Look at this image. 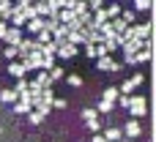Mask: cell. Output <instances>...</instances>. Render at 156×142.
Returning a JSON list of instances; mask_svg holds the SVG:
<instances>
[{"label": "cell", "instance_id": "cell-9", "mask_svg": "<svg viewBox=\"0 0 156 142\" xmlns=\"http://www.w3.org/2000/svg\"><path fill=\"white\" fill-rule=\"evenodd\" d=\"M3 41H8V47H19V41H22V30L8 27V33H5V38H3Z\"/></svg>", "mask_w": 156, "mask_h": 142}, {"label": "cell", "instance_id": "cell-40", "mask_svg": "<svg viewBox=\"0 0 156 142\" xmlns=\"http://www.w3.org/2000/svg\"><path fill=\"white\" fill-rule=\"evenodd\" d=\"M118 142H129V140H118Z\"/></svg>", "mask_w": 156, "mask_h": 142}, {"label": "cell", "instance_id": "cell-10", "mask_svg": "<svg viewBox=\"0 0 156 142\" xmlns=\"http://www.w3.org/2000/svg\"><path fill=\"white\" fill-rule=\"evenodd\" d=\"M58 57H63V60L77 57V47H71V44H60V47H58Z\"/></svg>", "mask_w": 156, "mask_h": 142}, {"label": "cell", "instance_id": "cell-8", "mask_svg": "<svg viewBox=\"0 0 156 142\" xmlns=\"http://www.w3.org/2000/svg\"><path fill=\"white\" fill-rule=\"evenodd\" d=\"M22 25H27V16H25V14L14 5V11H11V27H16V30H19Z\"/></svg>", "mask_w": 156, "mask_h": 142}, {"label": "cell", "instance_id": "cell-14", "mask_svg": "<svg viewBox=\"0 0 156 142\" xmlns=\"http://www.w3.org/2000/svg\"><path fill=\"white\" fill-rule=\"evenodd\" d=\"M90 22H93L96 27H101L104 22H110V16H107V8H99V11H96V16H93Z\"/></svg>", "mask_w": 156, "mask_h": 142}, {"label": "cell", "instance_id": "cell-30", "mask_svg": "<svg viewBox=\"0 0 156 142\" xmlns=\"http://www.w3.org/2000/svg\"><path fill=\"white\" fill-rule=\"evenodd\" d=\"M66 82H69L71 88H80V85H82V77H77V74H71V77H69Z\"/></svg>", "mask_w": 156, "mask_h": 142}, {"label": "cell", "instance_id": "cell-1", "mask_svg": "<svg viewBox=\"0 0 156 142\" xmlns=\"http://www.w3.org/2000/svg\"><path fill=\"white\" fill-rule=\"evenodd\" d=\"M129 112H132L134 120L145 118V112H148V101H145L143 96H132V107H129Z\"/></svg>", "mask_w": 156, "mask_h": 142}, {"label": "cell", "instance_id": "cell-27", "mask_svg": "<svg viewBox=\"0 0 156 142\" xmlns=\"http://www.w3.org/2000/svg\"><path fill=\"white\" fill-rule=\"evenodd\" d=\"M55 68V57H44L41 60V71H52Z\"/></svg>", "mask_w": 156, "mask_h": 142}, {"label": "cell", "instance_id": "cell-34", "mask_svg": "<svg viewBox=\"0 0 156 142\" xmlns=\"http://www.w3.org/2000/svg\"><path fill=\"white\" fill-rule=\"evenodd\" d=\"M14 90H16V96H19V93H25V90H27V79H19Z\"/></svg>", "mask_w": 156, "mask_h": 142}, {"label": "cell", "instance_id": "cell-22", "mask_svg": "<svg viewBox=\"0 0 156 142\" xmlns=\"http://www.w3.org/2000/svg\"><path fill=\"white\" fill-rule=\"evenodd\" d=\"M14 112H16V115H27V112H30V104H25V101H16V104H14Z\"/></svg>", "mask_w": 156, "mask_h": 142}, {"label": "cell", "instance_id": "cell-16", "mask_svg": "<svg viewBox=\"0 0 156 142\" xmlns=\"http://www.w3.org/2000/svg\"><path fill=\"white\" fill-rule=\"evenodd\" d=\"M0 101H5V104H16L19 96H16V90H0Z\"/></svg>", "mask_w": 156, "mask_h": 142}, {"label": "cell", "instance_id": "cell-38", "mask_svg": "<svg viewBox=\"0 0 156 142\" xmlns=\"http://www.w3.org/2000/svg\"><path fill=\"white\" fill-rule=\"evenodd\" d=\"M5 33H8V25H5V22H0V38H5Z\"/></svg>", "mask_w": 156, "mask_h": 142}, {"label": "cell", "instance_id": "cell-18", "mask_svg": "<svg viewBox=\"0 0 156 142\" xmlns=\"http://www.w3.org/2000/svg\"><path fill=\"white\" fill-rule=\"evenodd\" d=\"M27 30H30V33H36V36H38V33H41V30H44V19H30V22H27Z\"/></svg>", "mask_w": 156, "mask_h": 142}, {"label": "cell", "instance_id": "cell-6", "mask_svg": "<svg viewBox=\"0 0 156 142\" xmlns=\"http://www.w3.org/2000/svg\"><path fill=\"white\" fill-rule=\"evenodd\" d=\"M30 107H33V112H38L41 118H47V115L52 112V107H49L47 101H41V99H30Z\"/></svg>", "mask_w": 156, "mask_h": 142}, {"label": "cell", "instance_id": "cell-4", "mask_svg": "<svg viewBox=\"0 0 156 142\" xmlns=\"http://www.w3.org/2000/svg\"><path fill=\"white\" fill-rule=\"evenodd\" d=\"M121 66H123V63H115L110 55H104V57L96 60V68H99V71H121Z\"/></svg>", "mask_w": 156, "mask_h": 142}, {"label": "cell", "instance_id": "cell-37", "mask_svg": "<svg viewBox=\"0 0 156 142\" xmlns=\"http://www.w3.org/2000/svg\"><path fill=\"white\" fill-rule=\"evenodd\" d=\"M104 55H107V49H104V44H99L96 47V57H104Z\"/></svg>", "mask_w": 156, "mask_h": 142}, {"label": "cell", "instance_id": "cell-13", "mask_svg": "<svg viewBox=\"0 0 156 142\" xmlns=\"http://www.w3.org/2000/svg\"><path fill=\"white\" fill-rule=\"evenodd\" d=\"M33 8H36V16L38 19H49V5L47 3H33Z\"/></svg>", "mask_w": 156, "mask_h": 142}, {"label": "cell", "instance_id": "cell-2", "mask_svg": "<svg viewBox=\"0 0 156 142\" xmlns=\"http://www.w3.org/2000/svg\"><path fill=\"white\" fill-rule=\"evenodd\" d=\"M41 52H30V55H25L22 57V68H25V74H30V71H36V68H41Z\"/></svg>", "mask_w": 156, "mask_h": 142}, {"label": "cell", "instance_id": "cell-21", "mask_svg": "<svg viewBox=\"0 0 156 142\" xmlns=\"http://www.w3.org/2000/svg\"><path fill=\"white\" fill-rule=\"evenodd\" d=\"M36 41H38V44L44 47V44H49V41H52V33H49V30H41V33L36 36Z\"/></svg>", "mask_w": 156, "mask_h": 142}, {"label": "cell", "instance_id": "cell-20", "mask_svg": "<svg viewBox=\"0 0 156 142\" xmlns=\"http://www.w3.org/2000/svg\"><path fill=\"white\" fill-rule=\"evenodd\" d=\"M99 33H101V36H104V41H107V38H112V36H115V30H112V25H110V22H104V25H101V27H99Z\"/></svg>", "mask_w": 156, "mask_h": 142}, {"label": "cell", "instance_id": "cell-35", "mask_svg": "<svg viewBox=\"0 0 156 142\" xmlns=\"http://www.w3.org/2000/svg\"><path fill=\"white\" fill-rule=\"evenodd\" d=\"M27 115H30V123H41V120H44V118H41V115H38V112H33V109H30V112H27Z\"/></svg>", "mask_w": 156, "mask_h": 142}, {"label": "cell", "instance_id": "cell-11", "mask_svg": "<svg viewBox=\"0 0 156 142\" xmlns=\"http://www.w3.org/2000/svg\"><path fill=\"white\" fill-rule=\"evenodd\" d=\"M101 137H104L107 142H118V140H121V129H118V126H110V129H104Z\"/></svg>", "mask_w": 156, "mask_h": 142}, {"label": "cell", "instance_id": "cell-19", "mask_svg": "<svg viewBox=\"0 0 156 142\" xmlns=\"http://www.w3.org/2000/svg\"><path fill=\"white\" fill-rule=\"evenodd\" d=\"M121 19H123L129 27H132V25H137V22H134V19H137V14H134V11H121Z\"/></svg>", "mask_w": 156, "mask_h": 142}, {"label": "cell", "instance_id": "cell-5", "mask_svg": "<svg viewBox=\"0 0 156 142\" xmlns=\"http://www.w3.org/2000/svg\"><path fill=\"white\" fill-rule=\"evenodd\" d=\"M123 134H126L129 140H137V137L143 134V126H140V120H134V118H132V120L123 126Z\"/></svg>", "mask_w": 156, "mask_h": 142}, {"label": "cell", "instance_id": "cell-41", "mask_svg": "<svg viewBox=\"0 0 156 142\" xmlns=\"http://www.w3.org/2000/svg\"><path fill=\"white\" fill-rule=\"evenodd\" d=\"M0 131H3V129H0Z\"/></svg>", "mask_w": 156, "mask_h": 142}, {"label": "cell", "instance_id": "cell-7", "mask_svg": "<svg viewBox=\"0 0 156 142\" xmlns=\"http://www.w3.org/2000/svg\"><path fill=\"white\" fill-rule=\"evenodd\" d=\"M143 44H145V41H140V38L126 41V44H123V55H126V57H132L134 52H140V49H143Z\"/></svg>", "mask_w": 156, "mask_h": 142}, {"label": "cell", "instance_id": "cell-23", "mask_svg": "<svg viewBox=\"0 0 156 142\" xmlns=\"http://www.w3.org/2000/svg\"><path fill=\"white\" fill-rule=\"evenodd\" d=\"M82 120H99V112L93 107H88V109H82Z\"/></svg>", "mask_w": 156, "mask_h": 142}, {"label": "cell", "instance_id": "cell-17", "mask_svg": "<svg viewBox=\"0 0 156 142\" xmlns=\"http://www.w3.org/2000/svg\"><path fill=\"white\" fill-rule=\"evenodd\" d=\"M8 74H11V77H16V79H22V77H25L22 63H8Z\"/></svg>", "mask_w": 156, "mask_h": 142}, {"label": "cell", "instance_id": "cell-31", "mask_svg": "<svg viewBox=\"0 0 156 142\" xmlns=\"http://www.w3.org/2000/svg\"><path fill=\"white\" fill-rule=\"evenodd\" d=\"M118 104L129 109V107H132V96H123V93H121V96H118Z\"/></svg>", "mask_w": 156, "mask_h": 142}, {"label": "cell", "instance_id": "cell-24", "mask_svg": "<svg viewBox=\"0 0 156 142\" xmlns=\"http://www.w3.org/2000/svg\"><path fill=\"white\" fill-rule=\"evenodd\" d=\"M3 57H8V63H14V57H19V49L16 47H5V55Z\"/></svg>", "mask_w": 156, "mask_h": 142}, {"label": "cell", "instance_id": "cell-15", "mask_svg": "<svg viewBox=\"0 0 156 142\" xmlns=\"http://www.w3.org/2000/svg\"><path fill=\"white\" fill-rule=\"evenodd\" d=\"M55 55H58V44L55 41H49V44L41 47V57H55Z\"/></svg>", "mask_w": 156, "mask_h": 142}, {"label": "cell", "instance_id": "cell-25", "mask_svg": "<svg viewBox=\"0 0 156 142\" xmlns=\"http://www.w3.org/2000/svg\"><path fill=\"white\" fill-rule=\"evenodd\" d=\"M115 109V104H110V101H99L96 104V112H112Z\"/></svg>", "mask_w": 156, "mask_h": 142}, {"label": "cell", "instance_id": "cell-28", "mask_svg": "<svg viewBox=\"0 0 156 142\" xmlns=\"http://www.w3.org/2000/svg\"><path fill=\"white\" fill-rule=\"evenodd\" d=\"M143 82H145V77H143V74H134V77L129 79V85H132V88H140Z\"/></svg>", "mask_w": 156, "mask_h": 142}, {"label": "cell", "instance_id": "cell-26", "mask_svg": "<svg viewBox=\"0 0 156 142\" xmlns=\"http://www.w3.org/2000/svg\"><path fill=\"white\" fill-rule=\"evenodd\" d=\"M134 8H137V11H151V8H154V3H148V0H137V3H134Z\"/></svg>", "mask_w": 156, "mask_h": 142}, {"label": "cell", "instance_id": "cell-12", "mask_svg": "<svg viewBox=\"0 0 156 142\" xmlns=\"http://www.w3.org/2000/svg\"><path fill=\"white\" fill-rule=\"evenodd\" d=\"M118 96H121V90H118V88H107V90L101 93V101H110V104H115V101H118Z\"/></svg>", "mask_w": 156, "mask_h": 142}, {"label": "cell", "instance_id": "cell-32", "mask_svg": "<svg viewBox=\"0 0 156 142\" xmlns=\"http://www.w3.org/2000/svg\"><path fill=\"white\" fill-rule=\"evenodd\" d=\"M52 107H55V109H66L69 101H66V99H52Z\"/></svg>", "mask_w": 156, "mask_h": 142}, {"label": "cell", "instance_id": "cell-29", "mask_svg": "<svg viewBox=\"0 0 156 142\" xmlns=\"http://www.w3.org/2000/svg\"><path fill=\"white\" fill-rule=\"evenodd\" d=\"M60 77H63V68H58V66H55V68L49 71V82H55V79H60Z\"/></svg>", "mask_w": 156, "mask_h": 142}, {"label": "cell", "instance_id": "cell-33", "mask_svg": "<svg viewBox=\"0 0 156 142\" xmlns=\"http://www.w3.org/2000/svg\"><path fill=\"white\" fill-rule=\"evenodd\" d=\"M85 126H88L93 134H99V129H101V123H99V120H85Z\"/></svg>", "mask_w": 156, "mask_h": 142}, {"label": "cell", "instance_id": "cell-36", "mask_svg": "<svg viewBox=\"0 0 156 142\" xmlns=\"http://www.w3.org/2000/svg\"><path fill=\"white\" fill-rule=\"evenodd\" d=\"M85 55H88V57H96V47L88 44V47H85Z\"/></svg>", "mask_w": 156, "mask_h": 142}, {"label": "cell", "instance_id": "cell-39", "mask_svg": "<svg viewBox=\"0 0 156 142\" xmlns=\"http://www.w3.org/2000/svg\"><path fill=\"white\" fill-rule=\"evenodd\" d=\"M93 142H107V140H104L101 134H93Z\"/></svg>", "mask_w": 156, "mask_h": 142}, {"label": "cell", "instance_id": "cell-3", "mask_svg": "<svg viewBox=\"0 0 156 142\" xmlns=\"http://www.w3.org/2000/svg\"><path fill=\"white\" fill-rule=\"evenodd\" d=\"M148 60H154V49H140L132 57H126V63H132V66H140V63H148Z\"/></svg>", "mask_w": 156, "mask_h": 142}]
</instances>
